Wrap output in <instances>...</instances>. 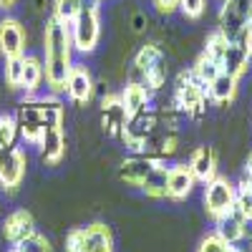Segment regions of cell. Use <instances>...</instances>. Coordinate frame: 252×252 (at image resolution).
Here are the masks:
<instances>
[{
  "label": "cell",
  "mask_w": 252,
  "mask_h": 252,
  "mask_svg": "<svg viewBox=\"0 0 252 252\" xmlns=\"http://www.w3.org/2000/svg\"><path fill=\"white\" fill-rule=\"evenodd\" d=\"M66 121V106L63 101L51 94V96H26L18 103L15 111V124H18V136L26 144L38 146L40 136L51 126H63Z\"/></svg>",
  "instance_id": "cell-1"
},
{
  "label": "cell",
  "mask_w": 252,
  "mask_h": 252,
  "mask_svg": "<svg viewBox=\"0 0 252 252\" xmlns=\"http://www.w3.org/2000/svg\"><path fill=\"white\" fill-rule=\"evenodd\" d=\"M43 68L51 94H63L68 71L73 68V43L68 26L58 23L56 18H46L43 26Z\"/></svg>",
  "instance_id": "cell-2"
},
{
  "label": "cell",
  "mask_w": 252,
  "mask_h": 252,
  "mask_svg": "<svg viewBox=\"0 0 252 252\" xmlns=\"http://www.w3.org/2000/svg\"><path fill=\"white\" fill-rule=\"evenodd\" d=\"M207 101H209L207 86L192 73V68L179 71L172 89V109L189 119H202L207 111Z\"/></svg>",
  "instance_id": "cell-3"
},
{
  "label": "cell",
  "mask_w": 252,
  "mask_h": 252,
  "mask_svg": "<svg viewBox=\"0 0 252 252\" xmlns=\"http://www.w3.org/2000/svg\"><path fill=\"white\" fill-rule=\"evenodd\" d=\"M101 3L103 0H81V10L73 18V23L68 26L73 51H81V53L96 51L101 40V15H98Z\"/></svg>",
  "instance_id": "cell-4"
},
{
  "label": "cell",
  "mask_w": 252,
  "mask_h": 252,
  "mask_svg": "<svg viewBox=\"0 0 252 252\" xmlns=\"http://www.w3.org/2000/svg\"><path fill=\"white\" fill-rule=\"evenodd\" d=\"M66 252H114L111 229L103 222L76 227L66 235Z\"/></svg>",
  "instance_id": "cell-5"
},
{
  "label": "cell",
  "mask_w": 252,
  "mask_h": 252,
  "mask_svg": "<svg viewBox=\"0 0 252 252\" xmlns=\"http://www.w3.org/2000/svg\"><path fill=\"white\" fill-rule=\"evenodd\" d=\"M252 23V0H222L217 31L227 35L232 43H240L247 26Z\"/></svg>",
  "instance_id": "cell-6"
},
{
  "label": "cell",
  "mask_w": 252,
  "mask_h": 252,
  "mask_svg": "<svg viewBox=\"0 0 252 252\" xmlns=\"http://www.w3.org/2000/svg\"><path fill=\"white\" fill-rule=\"evenodd\" d=\"M202 202H204V212L217 222V220H222L229 209L235 207V202H237V184L232 179L217 174L215 179H209L204 184Z\"/></svg>",
  "instance_id": "cell-7"
},
{
  "label": "cell",
  "mask_w": 252,
  "mask_h": 252,
  "mask_svg": "<svg viewBox=\"0 0 252 252\" xmlns=\"http://www.w3.org/2000/svg\"><path fill=\"white\" fill-rule=\"evenodd\" d=\"M26 166H28V159L15 144L0 149V187L5 192H15L26 179Z\"/></svg>",
  "instance_id": "cell-8"
},
{
  "label": "cell",
  "mask_w": 252,
  "mask_h": 252,
  "mask_svg": "<svg viewBox=\"0 0 252 252\" xmlns=\"http://www.w3.org/2000/svg\"><path fill=\"white\" fill-rule=\"evenodd\" d=\"M94 91H96V83H94L91 71L83 66V63H73V68L68 71L63 94H66L76 106H86V103L94 98Z\"/></svg>",
  "instance_id": "cell-9"
},
{
  "label": "cell",
  "mask_w": 252,
  "mask_h": 252,
  "mask_svg": "<svg viewBox=\"0 0 252 252\" xmlns=\"http://www.w3.org/2000/svg\"><path fill=\"white\" fill-rule=\"evenodd\" d=\"M126 124H129V111H126V106L121 103L119 94L103 96L101 98V126H103V131H106V136L119 139L126 129Z\"/></svg>",
  "instance_id": "cell-10"
},
{
  "label": "cell",
  "mask_w": 252,
  "mask_h": 252,
  "mask_svg": "<svg viewBox=\"0 0 252 252\" xmlns=\"http://www.w3.org/2000/svg\"><path fill=\"white\" fill-rule=\"evenodd\" d=\"M199 182L194 179L192 169H189V164H169V174H166V197L174 199V202H184L189 194L194 192V187Z\"/></svg>",
  "instance_id": "cell-11"
},
{
  "label": "cell",
  "mask_w": 252,
  "mask_h": 252,
  "mask_svg": "<svg viewBox=\"0 0 252 252\" xmlns=\"http://www.w3.org/2000/svg\"><path fill=\"white\" fill-rule=\"evenodd\" d=\"M26 28L18 23L15 18H3L0 20V53L5 58H18L26 56Z\"/></svg>",
  "instance_id": "cell-12"
},
{
  "label": "cell",
  "mask_w": 252,
  "mask_h": 252,
  "mask_svg": "<svg viewBox=\"0 0 252 252\" xmlns=\"http://www.w3.org/2000/svg\"><path fill=\"white\" fill-rule=\"evenodd\" d=\"M159 164V159L146 157V154H129L121 164H119V179L129 187H141V182L146 179L154 166Z\"/></svg>",
  "instance_id": "cell-13"
},
{
  "label": "cell",
  "mask_w": 252,
  "mask_h": 252,
  "mask_svg": "<svg viewBox=\"0 0 252 252\" xmlns=\"http://www.w3.org/2000/svg\"><path fill=\"white\" fill-rule=\"evenodd\" d=\"M189 169H192L194 179L207 184L209 179H215L217 177V166H220V159H217V152H215V146H209V144H199L197 149L192 152V157H189Z\"/></svg>",
  "instance_id": "cell-14"
},
{
  "label": "cell",
  "mask_w": 252,
  "mask_h": 252,
  "mask_svg": "<svg viewBox=\"0 0 252 252\" xmlns=\"http://www.w3.org/2000/svg\"><path fill=\"white\" fill-rule=\"evenodd\" d=\"M215 224H217V227H215V232H217L227 245H240V242L245 240V235H247L250 220L240 212L237 207H232V209H229V212H227L222 220H217Z\"/></svg>",
  "instance_id": "cell-15"
},
{
  "label": "cell",
  "mask_w": 252,
  "mask_h": 252,
  "mask_svg": "<svg viewBox=\"0 0 252 252\" xmlns=\"http://www.w3.org/2000/svg\"><path fill=\"white\" fill-rule=\"evenodd\" d=\"M38 152L40 159L48 166H56L63 157H66V134H63V126H51V129L43 131L38 141Z\"/></svg>",
  "instance_id": "cell-16"
},
{
  "label": "cell",
  "mask_w": 252,
  "mask_h": 252,
  "mask_svg": "<svg viewBox=\"0 0 252 252\" xmlns=\"http://www.w3.org/2000/svg\"><path fill=\"white\" fill-rule=\"evenodd\" d=\"M33 232H35V222H33V215L28 212V209H15L13 215H8V220L3 224V237L10 245L23 242Z\"/></svg>",
  "instance_id": "cell-17"
},
{
  "label": "cell",
  "mask_w": 252,
  "mask_h": 252,
  "mask_svg": "<svg viewBox=\"0 0 252 252\" xmlns=\"http://www.w3.org/2000/svg\"><path fill=\"white\" fill-rule=\"evenodd\" d=\"M237 89H240V81L235 76H229V73L222 71L207 86V96H209L212 103H217V106H229V103L235 101V96H237Z\"/></svg>",
  "instance_id": "cell-18"
},
{
  "label": "cell",
  "mask_w": 252,
  "mask_h": 252,
  "mask_svg": "<svg viewBox=\"0 0 252 252\" xmlns=\"http://www.w3.org/2000/svg\"><path fill=\"white\" fill-rule=\"evenodd\" d=\"M119 98L126 106V111H129V116H134V114L152 106V91L146 86H141V83H131V81H126V86L121 89Z\"/></svg>",
  "instance_id": "cell-19"
},
{
  "label": "cell",
  "mask_w": 252,
  "mask_h": 252,
  "mask_svg": "<svg viewBox=\"0 0 252 252\" xmlns=\"http://www.w3.org/2000/svg\"><path fill=\"white\" fill-rule=\"evenodd\" d=\"M250 66H252V61H250L247 51H245L240 43H232V46L227 48V53H224V58H222V71H224V73L235 76V78L240 81L242 76H247Z\"/></svg>",
  "instance_id": "cell-20"
},
{
  "label": "cell",
  "mask_w": 252,
  "mask_h": 252,
  "mask_svg": "<svg viewBox=\"0 0 252 252\" xmlns=\"http://www.w3.org/2000/svg\"><path fill=\"white\" fill-rule=\"evenodd\" d=\"M166 174H169V166H166V161H159L141 182V192L152 199H164L166 197Z\"/></svg>",
  "instance_id": "cell-21"
},
{
  "label": "cell",
  "mask_w": 252,
  "mask_h": 252,
  "mask_svg": "<svg viewBox=\"0 0 252 252\" xmlns=\"http://www.w3.org/2000/svg\"><path fill=\"white\" fill-rule=\"evenodd\" d=\"M43 78H46L43 61L35 56H23V83H20V89L26 94H35L40 89V83H43Z\"/></svg>",
  "instance_id": "cell-22"
},
{
  "label": "cell",
  "mask_w": 252,
  "mask_h": 252,
  "mask_svg": "<svg viewBox=\"0 0 252 252\" xmlns=\"http://www.w3.org/2000/svg\"><path fill=\"white\" fill-rule=\"evenodd\" d=\"M192 73L204 83V86H209V83L222 73V66H220V61L209 58L207 53H199V58L194 61V66H192Z\"/></svg>",
  "instance_id": "cell-23"
},
{
  "label": "cell",
  "mask_w": 252,
  "mask_h": 252,
  "mask_svg": "<svg viewBox=\"0 0 252 252\" xmlns=\"http://www.w3.org/2000/svg\"><path fill=\"white\" fill-rule=\"evenodd\" d=\"M78 10H81V0H53L51 18H56L63 26H71L73 18L78 15Z\"/></svg>",
  "instance_id": "cell-24"
},
{
  "label": "cell",
  "mask_w": 252,
  "mask_h": 252,
  "mask_svg": "<svg viewBox=\"0 0 252 252\" xmlns=\"http://www.w3.org/2000/svg\"><path fill=\"white\" fill-rule=\"evenodd\" d=\"M229 46H232V40H229L227 35H222L220 31H215V33H209V35H207V40H204V51H202V53H207L209 58L220 61V66H222V58H224V53H227Z\"/></svg>",
  "instance_id": "cell-25"
},
{
  "label": "cell",
  "mask_w": 252,
  "mask_h": 252,
  "mask_svg": "<svg viewBox=\"0 0 252 252\" xmlns=\"http://www.w3.org/2000/svg\"><path fill=\"white\" fill-rule=\"evenodd\" d=\"M235 207L252 222V177L242 174V179L237 184V202H235Z\"/></svg>",
  "instance_id": "cell-26"
},
{
  "label": "cell",
  "mask_w": 252,
  "mask_h": 252,
  "mask_svg": "<svg viewBox=\"0 0 252 252\" xmlns=\"http://www.w3.org/2000/svg\"><path fill=\"white\" fill-rule=\"evenodd\" d=\"M5 83L10 89H20V83H23V56L5 58Z\"/></svg>",
  "instance_id": "cell-27"
},
{
  "label": "cell",
  "mask_w": 252,
  "mask_h": 252,
  "mask_svg": "<svg viewBox=\"0 0 252 252\" xmlns=\"http://www.w3.org/2000/svg\"><path fill=\"white\" fill-rule=\"evenodd\" d=\"M197 252H240V247L237 245H227L217 232H212V235H207L199 242V250Z\"/></svg>",
  "instance_id": "cell-28"
},
{
  "label": "cell",
  "mask_w": 252,
  "mask_h": 252,
  "mask_svg": "<svg viewBox=\"0 0 252 252\" xmlns=\"http://www.w3.org/2000/svg\"><path fill=\"white\" fill-rule=\"evenodd\" d=\"M18 136V124L15 116H0V149L5 146H13Z\"/></svg>",
  "instance_id": "cell-29"
},
{
  "label": "cell",
  "mask_w": 252,
  "mask_h": 252,
  "mask_svg": "<svg viewBox=\"0 0 252 252\" xmlns=\"http://www.w3.org/2000/svg\"><path fill=\"white\" fill-rule=\"evenodd\" d=\"M13 247H18V252H53L51 250V242L43 235H38V232H33L31 237H26L23 242H18Z\"/></svg>",
  "instance_id": "cell-30"
},
{
  "label": "cell",
  "mask_w": 252,
  "mask_h": 252,
  "mask_svg": "<svg viewBox=\"0 0 252 252\" xmlns=\"http://www.w3.org/2000/svg\"><path fill=\"white\" fill-rule=\"evenodd\" d=\"M184 18L189 20H199L207 10V0H179V8H177Z\"/></svg>",
  "instance_id": "cell-31"
},
{
  "label": "cell",
  "mask_w": 252,
  "mask_h": 252,
  "mask_svg": "<svg viewBox=\"0 0 252 252\" xmlns=\"http://www.w3.org/2000/svg\"><path fill=\"white\" fill-rule=\"evenodd\" d=\"M149 15H146L144 10H134L131 15H129V28H131V33L134 35H141V33H146L149 31Z\"/></svg>",
  "instance_id": "cell-32"
},
{
  "label": "cell",
  "mask_w": 252,
  "mask_h": 252,
  "mask_svg": "<svg viewBox=\"0 0 252 252\" xmlns=\"http://www.w3.org/2000/svg\"><path fill=\"white\" fill-rule=\"evenodd\" d=\"M152 3L157 5V10H159V13H166V15L174 13V10L179 8V0H152Z\"/></svg>",
  "instance_id": "cell-33"
},
{
  "label": "cell",
  "mask_w": 252,
  "mask_h": 252,
  "mask_svg": "<svg viewBox=\"0 0 252 252\" xmlns=\"http://www.w3.org/2000/svg\"><path fill=\"white\" fill-rule=\"evenodd\" d=\"M240 46L247 51V56H250V61H252V23L247 26V31H245V35L240 38Z\"/></svg>",
  "instance_id": "cell-34"
},
{
  "label": "cell",
  "mask_w": 252,
  "mask_h": 252,
  "mask_svg": "<svg viewBox=\"0 0 252 252\" xmlns=\"http://www.w3.org/2000/svg\"><path fill=\"white\" fill-rule=\"evenodd\" d=\"M15 3H18V0H0V8H5V10H8V8H13Z\"/></svg>",
  "instance_id": "cell-35"
},
{
  "label": "cell",
  "mask_w": 252,
  "mask_h": 252,
  "mask_svg": "<svg viewBox=\"0 0 252 252\" xmlns=\"http://www.w3.org/2000/svg\"><path fill=\"white\" fill-rule=\"evenodd\" d=\"M8 252H18V247H10V250H8Z\"/></svg>",
  "instance_id": "cell-36"
},
{
  "label": "cell",
  "mask_w": 252,
  "mask_h": 252,
  "mask_svg": "<svg viewBox=\"0 0 252 252\" xmlns=\"http://www.w3.org/2000/svg\"><path fill=\"white\" fill-rule=\"evenodd\" d=\"M240 252H242V250H240Z\"/></svg>",
  "instance_id": "cell-37"
}]
</instances>
